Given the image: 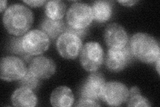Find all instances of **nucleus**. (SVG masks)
<instances>
[{"instance_id":"nucleus-1","label":"nucleus","mask_w":160,"mask_h":107,"mask_svg":"<svg viewBox=\"0 0 160 107\" xmlns=\"http://www.w3.org/2000/svg\"><path fill=\"white\" fill-rule=\"evenodd\" d=\"M3 23L8 32L16 36L28 33L33 23V13L24 5L16 3L5 11Z\"/></svg>"},{"instance_id":"nucleus-2","label":"nucleus","mask_w":160,"mask_h":107,"mask_svg":"<svg viewBox=\"0 0 160 107\" xmlns=\"http://www.w3.org/2000/svg\"><path fill=\"white\" fill-rule=\"evenodd\" d=\"M129 47L132 56L142 62L152 64L160 58L159 42L149 34L137 33L133 35Z\"/></svg>"},{"instance_id":"nucleus-3","label":"nucleus","mask_w":160,"mask_h":107,"mask_svg":"<svg viewBox=\"0 0 160 107\" xmlns=\"http://www.w3.org/2000/svg\"><path fill=\"white\" fill-rule=\"evenodd\" d=\"M104 60V51L96 42H88L82 46L80 53V62L88 72H96Z\"/></svg>"},{"instance_id":"nucleus-4","label":"nucleus","mask_w":160,"mask_h":107,"mask_svg":"<svg viewBox=\"0 0 160 107\" xmlns=\"http://www.w3.org/2000/svg\"><path fill=\"white\" fill-rule=\"evenodd\" d=\"M93 19L92 9L86 3H74L67 12L68 25L75 29H86Z\"/></svg>"},{"instance_id":"nucleus-5","label":"nucleus","mask_w":160,"mask_h":107,"mask_svg":"<svg viewBox=\"0 0 160 107\" xmlns=\"http://www.w3.org/2000/svg\"><path fill=\"white\" fill-rule=\"evenodd\" d=\"M49 45V38L42 30H31L22 38L23 49L29 56L42 54L48 50Z\"/></svg>"},{"instance_id":"nucleus-6","label":"nucleus","mask_w":160,"mask_h":107,"mask_svg":"<svg viewBox=\"0 0 160 107\" xmlns=\"http://www.w3.org/2000/svg\"><path fill=\"white\" fill-rule=\"evenodd\" d=\"M26 64L20 58L9 56L2 58L0 64V78L2 80L11 82L19 80L27 72Z\"/></svg>"},{"instance_id":"nucleus-7","label":"nucleus","mask_w":160,"mask_h":107,"mask_svg":"<svg viewBox=\"0 0 160 107\" xmlns=\"http://www.w3.org/2000/svg\"><path fill=\"white\" fill-rule=\"evenodd\" d=\"M56 48L62 57L68 60L76 58L82 48V40L78 35L65 32L58 38Z\"/></svg>"},{"instance_id":"nucleus-8","label":"nucleus","mask_w":160,"mask_h":107,"mask_svg":"<svg viewBox=\"0 0 160 107\" xmlns=\"http://www.w3.org/2000/svg\"><path fill=\"white\" fill-rule=\"evenodd\" d=\"M129 95V90L124 84L112 81L106 83L102 99L109 106H118L126 103Z\"/></svg>"},{"instance_id":"nucleus-9","label":"nucleus","mask_w":160,"mask_h":107,"mask_svg":"<svg viewBox=\"0 0 160 107\" xmlns=\"http://www.w3.org/2000/svg\"><path fill=\"white\" fill-rule=\"evenodd\" d=\"M106 83V79L103 74L97 72L90 74L81 87V98L89 99L96 101L102 99Z\"/></svg>"},{"instance_id":"nucleus-10","label":"nucleus","mask_w":160,"mask_h":107,"mask_svg":"<svg viewBox=\"0 0 160 107\" xmlns=\"http://www.w3.org/2000/svg\"><path fill=\"white\" fill-rule=\"evenodd\" d=\"M105 60L108 70L118 72L126 68L131 62L132 54L128 45L123 48H109Z\"/></svg>"},{"instance_id":"nucleus-11","label":"nucleus","mask_w":160,"mask_h":107,"mask_svg":"<svg viewBox=\"0 0 160 107\" xmlns=\"http://www.w3.org/2000/svg\"><path fill=\"white\" fill-rule=\"evenodd\" d=\"M104 40L110 48H123L128 43V35L122 25L112 23L108 24L105 29Z\"/></svg>"},{"instance_id":"nucleus-12","label":"nucleus","mask_w":160,"mask_h":107,"mask_svg":"<svg viewBox=\"0 0 160 107\" xmlns=\"http://www.w3.org/2000/svg\"><path fill=\"white\" fill-rule=\"evenodd\" d=\"M28 70L39 80L48 79L56 72V65L52 58L39 56L31 60Z\"/></svg>"},{"instance_id":"nucleus-13","label":"nucleus","mask_w":160,"mask_h":107,"mask_svg":"<svg viewBox=\"0 0 160 107\" xmlns=\"http://www.w3.org/2000/svg\"><path fill=\"white\" fill-rule=\"evenodd\" d=\"M12 102L14 106L33 107L37 104L38 99L33 90L21 86L14 91Z\"/></svg>"},{"instance_id":"nucleus-14","label":"nucleus","mask_w":160,"mask_h":107,"mask_svg":"<svg viewBox=\"0 0 160 107\" xmlns=\"http://www.w3.org/2000/svg\"><path fill=\"white\" fill-rule=\"evenodd\" d=\"M50 103L54 107H69L74 103V96L72 90L67 86L56 88L50 96Z\"/></svg>"},{"instance_id":"nucleus-15","label":"nucleus","mask_w":160,"mask_h":107,"mask_svg":"<svg viewBox=\"0 0 160 107\" xmlns=\"http://www.w3.org/2000/svg\"><path fill=\"white\" fill-rule=\"evenodd\" d=\"M40 29L52 40L58 38L66 29V24L63 20H52L46 18L40 25Z\"/></svg>"},{"instance_id":"nucleus-16","label":"nucleus","mask_w":160,"mask_h":107,"mask_svg":"<svg viewBox=\"0 0 160 107\" xmlns=\"http://www.w3.org/2000/svg\"><path fill=\"white\" fill-rule=\"evenodd\" d=\"M92 9L93 18L98 22H106L112 16V5L111 2L96 1L93 3Z\"/></svg>"},{"instance_id":"nucleus-17","label":"nucleus","mask_w":160,"mask_h":107,"mask_svg":"<svg viewBox=\"0 0 160 107\" xmlns=\"http://www.w3.org/2000/svg\"><path fill=\"white\" fill-rule=\"evenodd\" d=\"M66 4L60 0L48 2L45 8L46 18L56 21L62 20L66 13Z\"/></svg>"},{"instance_id":"nucleus-18","label":"nucleus","mask_w":160,"mask_h":107,"mask_svg":"<svg viewBox=\"0 0 160 107\" xmlns=\"http://www.w3.org/2000/svg\"><path fill=\"white\" fill-rule=\"evenodd\" d=\"M126 103L128 106H151L149 101L142 95L140 90L137 86H133L129 90V95Z\"/></svg>"},{"instance_id":"nucleus-19","label":"nucleus","mask_w":160,"mask_h":107,"mask_svg":"<svg viewBox=\"0 0 160 107\" xmlns=\"http://www.w3.org/2000/svg\"><path fill=\"white\" fill-rule=\"evenodd\" d=\"M19 84L20 86H23V87H27L32 90H35L39 84V79L36 77L28 68L26 74H25L22 79L19 80Z\"/></svg>"},{"instance_id":"nucleus-20","label":"nucleus","mask_w":160,"mask_h":107,"mask_svg":"<svg viewBox=\"0 0 160 107\" xmlns=\"http://www.w3.org/2000/svg\"><path fill=\"white\" fill-rule=\"evenodd\" d=\"M11 50L13 53L25 57L28 54L25 52L22 47V38H13L11 40Z\"/></svg>"},{"instance_id":"nucleus-21","label":"nucleus","mask_w":160,"mask_h":107,"mask_svg":"<svg viewBox=\"0 0 160 107\" xmlns=\"http://www.w3.org/2000/svg\"><path fill=\"white\" fill-rule=\"evenodd\" d=\"M76 106H99L100 104L97 101L89 99L80 98L78 100Z\"/></svg>"},{"instance_id":"nucleus-22","label":"nucleus","mask_w":160,"mask_h":107,"mask_svg":"<svg viewBox=\"0 0 160 107\" xmlns=\"http://www.w3.org/2000/svg\"><path fill=\"white\" fill-rule=\"evenodd\" d=\"M23 2L28 4V6L32 8L42 6L45 3H47L46 0H31V1H23Z\"/></svg>"},{"instance_id":"nucleus-23","label":"nucleus","mask_w":160,"mask_h":107,"mask_svg":"<svg viewBox=\"0 0 160 107\" xmlns=\"http://www.w3.org/2000/svg\"><path fill=\"white\" fill-rule=\"evenodd\" d=\"M138 2L136 0H123V1H118V3L122 4L123 6L132 7Z\"/></svg>"},{"instance_id":"nucleus-24","label":"nucleus","mask_w":160,"mask_h":107,"mask_svg":"<svg viewBox=\"0 0 160 107\" xmlns=\"http://www.w3.org/2000/svg\"><path fill=\"white\" fill-rule=\"evenodd\" d=\"M7 3H8V2L6 1H3V0H2V1L0 2V6H1V12L2 13L4 11V9L6 8L7 7Z\"/></svg>"},{"instance_id":"nucleus-25","label":"nucleus","mask_w":160,"mask_h":107,"mask_svg":"<svg viewBox=\"0 0 160 107\" xmlns=\"http://www.w3.org/2000/svg\"><path fill=\"white\" fill-rule=\"evenodd\" d=\"M155 63H156V70L158 71V74H159V73H160V71H159V70H160V68H159V66H160V58H159Z\"/></svg>"}]
</instances>
